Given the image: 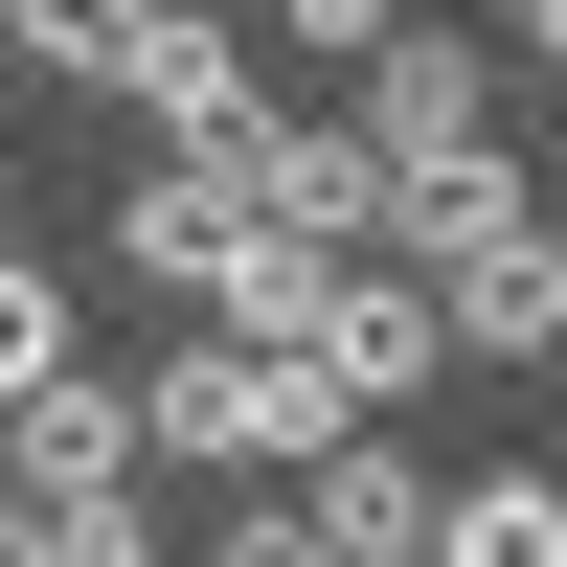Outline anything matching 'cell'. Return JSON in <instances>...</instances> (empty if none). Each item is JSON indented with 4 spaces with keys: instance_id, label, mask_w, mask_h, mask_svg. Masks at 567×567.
Listing matches in <instances>:
<instances>
[{
    "instance_id": "cell-11",
    "label": "cell",
    "mask_w": 567,
    "mask_h": 567,
    "mask_svg": "<svg viewBox=\"0 0 567 567\" xmlns=\"http://www.w3.org/2000/svg\"><path fill=\"white\" fill-rule=\"evenodd\" d=\"M0 23H23V45H45V69H69V91H91V69H114V23H136V0H0Z\"/></svg>"
},
{
    "instance_id": "cell-13",
    "label": "cell",
    "mask_w": 567,
    "mask_h": 567,
    "mask_svg": "<svg viewBox=\"0 0 567 567\" xmlns=\"http://www.w3.org/2000/svg\"><path fill=\"white\" fill-rule=\"evenodd\" d=\"M205 567H341V545H318V499H250V523H227Z\"/></svg>"
},
{
    "instance_id": "cell-6",
    "label": "cell",
    "mask_w": 567,
    "mask_h": 567,
    "mask_svg": "<svg viewBox=\"0 0 567 567\" xmlns=\"http://www.w3.org/2000/svg\"><path fill=\"white\" fill-rule=\"evenodd\" d=\"M432 318H454V363H545L567 341V227H477V250H432Z\"/></svg>"
},
{
    "instance_id": "cell-14",
    "label": "cell",
    "mask_w": 567,
    "mask_h": 567,
    "mask_svg": "<svg viewBox=\"0 0 567 567\" xmlns=\"http://www.w3.org/2000/svg\"><path fill=\"white\" fill-rule=\"evenodd\" d=\"M523 45H545V69H567V0H523ZM523 45H499V69H523Z\"/></svg>"
},
{
    "instance_id": "cell-8",
    "label": "cell",
    "mask_w": 567,
    "mask_h": 567,
    "mask_svg": "<svg viewBox=\"0 0 567 567\" xmlns=\"http://www.w3.org/2000/svg\"><path fill=\"white\" fill-rule=\"evenodd\" d=\"M432 454H386V432H341V454H318V545H341V567H432Z\"/></svg>"
},
{
    "instance_id": "cell-4",
    "label": "cell",
    "mask_w": 567,
    "mask_h": 567,
    "mask_svg": "<svg viewBox=\"0 0 567 567\" xmlns=\"http://www.w3.org/2000/svg\"><path fill=\"white\" fill-rule=\"evenodd\" d=\"M363 159H386V182H432V159H499V45L409 23L386 69H363Z\"/></svg>"
},
{
    "instance_id": "cell-5",
    "label": "cell",
    "mask_w": 567,
    "mask_h": 567,
    "mask_svg": "<svg viewBox=\"0 0 567 567\" xmlns=\"http://www.w3.org/2000/svg\"><path fill=\"white\" fill-rule=\"evenodd\" d=\"M0 499H23V523H69V499H136V386L45 363V386L0 409Z\"/></svg>"
},
{
    "instance_id": "cell-2",
    "label": "cell",
    "mask_w": 567,
    "mask_h": 567,
    "mask_svg": "<svg viewBox=\"0 0 567 567\" xmlns=\"http://www.w3.org/2000/svg\"><path fill=\"white\" fill-rule=\"evenodd\" d=\"M250 250H272V227L227 205L205 159H136V182H114V272H136V296H182V318H227V296H250Z\"/></svg>"
},
{
    "instance_id": "cell-15",
    "label": "cell",
    "mask_w": 567,
    "mask_h": 567,
    "mask_svg": "<svg viewBox=\"0 0 567 567\" xmlns=\"http://www.w3.org/2000/svg\"><path fill=\"white\" fill-rule=\"evenodd\" d=\"M0 567H45V523H23V499H0Z\"/></svg>"
},
{
    "instance_id": "cell-10",
    "label": "cell",
    "mask_w": 567,
    "mask_h": 567,
    "mask_svg": "<svg viewBox=\"0 0 567 567\" xmlns=\"http://www.w3.org/2000/svg\"><path fill=\"white\" fill-rule=\"evenodd\" d=\"M272 45H318V69H386V45H409V0H272Z\"/></svg>"
},
{
    "instance_id": "cell-7",
    "label": "cell",
    "mask_w": 567,
    "mask_h": 567,
    "mask_svg": "<svg viewBox=\"0 0 567 567\" xmlns=\"http://www.w3.org/2000/svg\"><path fill=\"white\" fill-rule=\"evenodd\" d=\"M318 386H341V409H409V386H432V363H454V318H432V272H386V250H363L341 272V296H318Z\"/></svg>"
},
{
    "instance_id": "cell-3",
    "label": "cell",
    "mask_w": 567,
    "mask_h": 567,
    "mask_svg": "<svg viewBox=\"0 0 567 567\" xmlns=\"http://www.w3.org/2000/svg\"><path fill=\"white\" fill-rule=\"evenodd\" d=\"M91 91H136V114H159V159H227V136H250V45H227L205 0H136Z\"/></svg>"
},
{
    "instance_id": "cell-9",
    "label": "cell",
    "mask_w": 567,
    "mask_h": 567,
    "mask_svg": "<svg viewBox=\"0 0 567 567\" xmlns=\"http://www.w3.org/2000/svg\"><path fill=\"white\" fill-rule=\"evenodd\" d=\"M432 567H567V477H454L432 499Z\"/></svg>"
},
{
    "instance_id": "cell-12",
    "label": "cell",
    "mask_w": 567,
    "mask_h": 567,
    "mask_svg": "<svg viewBox=\"0 0 567 567\" xmlns=\"http://www.w3.org/2000/svg\"><path fill=\"white\" fill-rule=\"evenodd\" d=\"M45 567H159V523H136V499H69V523H45Z\"/></svg>"
},
{
    "instance_id": "cell-1",
    "label": "cell",
    "mask_w": 567,
    "mask_h": 567,
    "mask_svg": "<svg viewBox=\"0 0 567 567\" xmlns=\"http://www.w3.org/2000/svg\"><path fill=\"white\" fill-rule=\"evenodd\" d=\"M363 409L318 386V363H272V341H182L159 386H136V454H182V477H296V454H341Z\"/></svg>"
}]
</instances>
